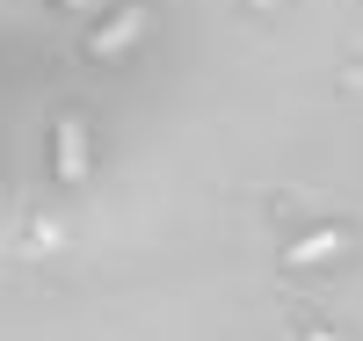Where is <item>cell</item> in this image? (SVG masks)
<instances>
[{
  "instance_id": "cell-1",
  "label": "cell",
  "mask_w": 363,
  "mask_h": 341,
  "mask_svg": "<svg viewBox=\"0 0 363 341\" xmlns=\"http://www.w3.org/2000/svg\"><path fill=\"white\" fill-rule=\"evenodd\" d=\"M131 29H138V15H124V22H109V29H102V37H95V51H116V44H124V37H131Z\"/></svg>"
}]
</instances>
